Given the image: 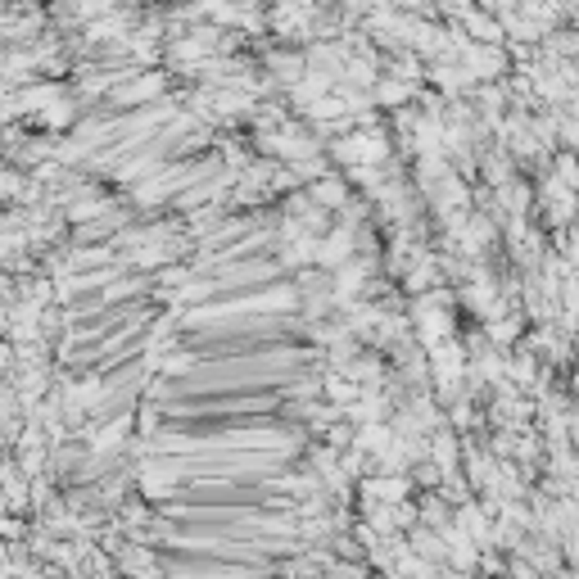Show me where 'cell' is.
I'll return each mask as SVG.
<instances>
[{
  "label": "cell",
  "mask_w": 579,
  "mask_h": 579,
  "mask_svg": "<svg viewBox=\"0 0 579 579\" xmlns=\"http://www.w3.org/2000/svg\"><path fill=\"white\" fill-rule=\"evenodd\" d=\"M407 95H412V91H407L403 82H385V87H380V100L385 104H398V100H407Z\"/></svg>",
  "instance_id": "4"
},
{
  "label": "cell",
  "mask_w": 579,
  "mask_h": 579,
  "mask_svg": "<svg viewBox=\"0 0 579 579\" xmlns=\"http://www.w3.org/2000/svg\"><path fill=\"white\" fill-rule=\"evenodd\" d=\"M312 199H317V204H340L344 199V186L335 177H321L317 186H312Z\"/></svg>",
  "instance_id": "2"
},
{
  "label": "cell",
  "mask_w": 579,
  "mask_h": 579,
  "mask_svg": "<svg viewBox=\"0 0 579 579\" xmlns=\"http://www.w3.org/2000/svg\"><path fill=\"white\" fill-rule=\"evenodd\" d=\"M348 245H353V240H348V231H335L331 240H321V263H344L348 258Z\"/></svg>",
  "instance_id": "1"
},
{
  "label": "cell",
  "mask_w": 579,
  "mask_h": 579,
  "mask_svg": "<svg viewBox=\"0 0 579 579\" xmlns=\"http://www.w3.org/2000/svg\"><path fill=\"white\" fill-rule=\"evenodd\" d=\"M326 390L335 394V403H353V398H358V385L353 380H326Z\"/></svg>",
  "instance_id": "3"
}]
</instances>
